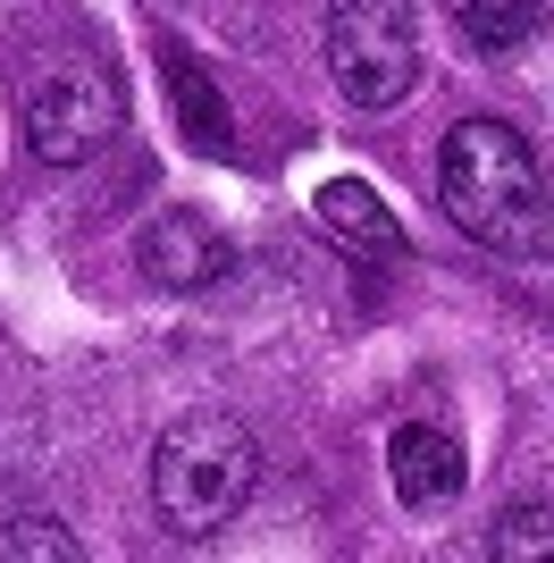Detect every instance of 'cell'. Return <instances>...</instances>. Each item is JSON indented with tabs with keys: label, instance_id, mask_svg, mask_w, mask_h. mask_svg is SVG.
<instances>
[{
	"label": "cell",
	"instance_id": "cell-2",
	"mask_svg": "<svg viewBox=\"0 0 554 563\" xmlns=\"http://www.w3.org/2000/svg\"><path fill=\"white\" fill-rule=\"evenodd\" d=\"M261 488V438L219 404H193L152 446V514L168 539H219Z\"/></svg>",
	"mask_w": 554,
	"mask_h": 563
},
{
	"label": "cell",
	"instance_id": "cell-5",
	"mask_svg": "<svg viewBox=\"0 0 554 563\" xmlns=\"http://www.w3.org/2000/svg\"><path fill=\"white\" fill-rule=\"evenodd\" d=\"M135 261H143V278L152 286H168V295H202V286H219L235 269V244H228V228L210 211H152L143 219V235H135Z\"/></svg>",
	"mask_w": 554,
	"mask_h": 563
},
{
	"label": "cell",
	"instance_id": "cell-3",
	"mask_svg": "<svg viewBox=\"0 0 554 563\" xmlns=\"http://www.w3.org/2000/svg\"><path fill=\"white\" fill-rule=\"evenodd\" d=\"M328 76L353 110H395L420 85V18L412 0H328Z\"/></svg>",
	"mask_w": 554,
	"mask_h": 563
},
{
	"label": "cell",
	"instance_id": "cell-10",
	"mask_svg": "<svg viewBox=\"0 0 554 563\" xmlns=\"http://www.w3.org/2000/svg\"><path fill=\"white\" fill-rule=\"evenodd\" d=\"M25 555L76 563L85 547H76V530H68V521H51V514H18V521H0V563H25Z\"/></svg>",
	"mask_w": 554,
	"mask_h": 563
},
{
	"label": "cell",
	"instance_id": "cell-7",
	"mask_svg": "<svg viewBox=\"0 0 554 563\" xmlns=\"http://www.w3.org/2000/svg\"><path fill=\"white\" fill-rule=\"evenodd\" d=\"M311 211H320L328 235H345V244H362V253H403V219H395L362 177H328V186L311 194Z\"/></svg>",
	"mask_w": 554,
	"mask_h": 563
},
{
	"label": "cell",
	"instance_id": "cell-4",
	"mask_svg": "<svg viewBox=\"0 0 554 563\" xmlns=\"http://www.w3.org/2000/svg\"><path fill=\"white\" fill-rule=\"evenodd\" d=\"M118 126H126V93H118V76L101 59H51V68L25 76V143H34V161L76 168Z\"/></svg>",
	"mask_w": 554,
	"mask_h": 563
},
{
	"label": "cell",
	"instance_id": "cell-8",
	"mask_svg": "<svg viewBox=\"0 0 554 563\" xmlns=\"http://www.w3.org/2000/svg\"><path fill=\"white\" fill-rule=\"evenodd\" d=\"M454 25L479 51H512V43H530L538 9H530V0H454Z\"/></svg>",
	"mask_w": 554,
	"mask_h": 563
},
{
	"label": "cell",
	"instance_id": "cell-9",
	"mask_svg": "<svg viewBox=\"0 0 554 563\" xmlns=\"http://www.w3.org/2000/svg\"><path fill=\"white\" fill-rule=\"evenodd\" d=\"M487 555H496V563H554V514H546V505H512V514L496 521Z\"/></svg>",
	"mask_w": 554,
	"mask_h": 563
},
{
	"label": "cell",
	"instance_id": "cell-11",
	"mask_svg": "<svg viewBox=\"0 0 554 563\" xmlns=\"http://www.w3.org/2000/svg\"><path fill=\"white\" fill-rule=\"evenodd\" d=\"M168 85H177L185 118H193V143H210V152H228V118H219V93L202 101V85H193V68H185V59H168Z\"/></svg>",
	"mask_w": 554,
	"mask_h": 563
},
{
	"label": "cell",
	"instance_id": "cell-6",
	"mask_svg": "<svg viewBox=\"0 0 554 563\" xmlns=\"http://www.w3.org/2000/svg\"><path fill=\"white\" fill-rule=\"evenodd\" d=\"M387 471H395V496L403 505H454L462 496V446H454V429H437V421H403L387 438Z\"/></svg>",
	"mask_w": 554,
	"mask_h": 563
},
{
	"label": "cell",
	"instance_id": "cell-1",
	"mask_svg": "<svg viewBox=\"0 0 554 563\" xmlns=\"http://www.w3.org/2000/svg\"><path fill=\"white\" fill-rule=\"evenodd\" d=\"M437 194L470 244L505 261H546L554 253V177L538 143L505 118H462L437 152Z\"/></svg>",
	"mask_w": 554,
	"mask_h": 563
}]
</instances>
